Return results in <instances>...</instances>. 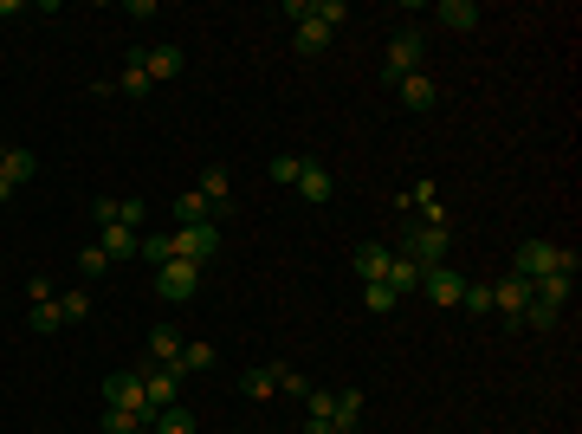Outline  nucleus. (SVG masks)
Returning a JSON list of instances; mask_svg holds the SVG:
<instances>
[{
  "label": "nucleus",
  "instance_id": "nucleus-1",
  "mask_svg": "<svg viewBox=\"0 0 582 434\" xmlns=\"http://www.w3.org/2000/svg\"><path fill=\"white\" fill-rule=\"evenodd\" d=\"M421 59H427V39L414 33V26H401V33L388 39V52H382V78H388V85H401V78L421 72Z\"/></svg>",
  "mask_w": 582,
  "mask_h": 434
},
{
  "label": "nucleus",
  "instance_id": "nucleus-2",
  "mask_svg": "<svg viewBox=\"0 0 582 434\" xmlns=\"http://www.w3.org/2000/svg\"><path fill=\"white\" fill-rule=\"evenodd\" d=\"M447 247H453V234L447 227H408V234H401V260H414L427 273V266H447Z\"/></svg>",
  "mask_w": 582,
  "mask_h": 434
},
{
  "label": "nucleus",
  "instance_id": "nucleus-3",
  "mask_svg": "<svg viewBox=\"0 0 582 434\" xmlns=\"http://www.w3.org/2000/svg\"><path fill=\"white\" fill-rule=\"evenodd\" d=\"M149 85H156V78H149V59L143 52H130V59H123V72L117 78H97V98H149Z\"/></svg>",
  "mask_w": 582,
  "mask_h": 434
},
{
  "label": "nucleus",
  "instance_id": "nucleus-4",
  "mask_svg": "<svg viewBox=\"0 0 582 434\" xmlns=\"http://www.w3.org/2000/svg\"><path fill=\"white\" fill-rule=\"evenodd\" d=\"M169 253H175V260H188V266H207L220 253V227L214 221H207V227H175V234H169Z\"/></svg>",
  "mask_w": 582,
  "mask_h": 434
},
{
  "label": "nucleus",
  "instance_id": "nucleus-5",
  "mask_svg": "<svg viewBox=\"0 0 582 434\" xmlns=\"http://www.w3.org/2000/svg\"><path fill=\"white\" fill-rule=\"evenodd\" d=\"M207 266H188V260H162L156 266V292L169 298V305H182V298H194V286H201Z\"/></svg>",
  "mask_w": 582,
  "mask_h": 434
},
{
  "label": "nucleus",
  "instance_id": "nucleus-6",
  "mask_svg": "<svg viewBox=\"0 0 582 434\" xmlns=\"http://www.w3.org/2000/svg\"><path fill=\"white\" fill-rule=\"evenodd\" d=\"M182 383H188V376L175 370V363H149V370H143V396H149V409H175Z\"/></svg>",
  "mask_w": 582,
  "mask_h": 434
},
{
  "label": "nucleus",
  "instance_id": "nucleus-7",
  "mask_svg": "<svg viewBox=\"0 0 582 434\" xmlns=\"http://www.w3.org/2000/svg\"><path fill=\"white\" fill-rule=\"evenodd\" d=\"M104 409H149L143 376H136V370H117V376L104 383ZM149 415H156V409H149Z\"/></svg>",
  "mask_w": 582,
  "mask_h": 434
},
{
  "label": "nucleus",
  "instance_id": "nucleus-8",
  "mask_svg": "<svg viewBox=\"0 0 582 434\" xmlns=\"http://www.w3.org/2000/svg\"><path fill=\"white\" fill-rule=\"evenodd\" d=\"M421 292L434 298V305H460L466 273H453V266H427V273H421Z\"/></svg>",
  "mask_w": 582,
  "mask_h": 434
},
{
  "label": "nucleus",
  "instance_id": "nucleus-9",
  "mask_svg": "<svg viewBox=\"0 0 582 434\" xmlns=\"http://www.w3.org/2000/svg\"><path fill=\"white\" fill-rule=\"evenodd\" d=\"M291 188H298V195L311 201V208H324V201L337 195V175H330L324 162H304V169H298V182H291Z\"/></svg>",
  "mask_w": 582,
  "mask_h": 434
},
{
  "label": "nucleus",
  "instance_id": "nucleus-10",
  "mask_svg": "<svg viewBox=\"0 0 582 434\" xmlns=\"http://www.w3.org/2000/svg\"><path fill=\"white\" fill-rule=\"evenodd\" d=\"M550 266H557V240H524V247H518V266H511V273H518V279H544Z\"/></svg>",
  "mask_w": 582,
  "mask_h": 434
},
{
  "label": "nucleus",
  "instance_id": "nucleus-11",
  "mask_svg": "<svg viewBox=\"0 0 582 434\" xmlns=\"http://www.w3.org/2000/svg\"><path fill=\"white\" fill-rule=\"evenodd\" d=\"M330 434H356L363 428V389H330Z\"/></svg>",
  "mask_w": 582,
  "mask_h": 434
},
{
  "label": "nucleus",
  "instance_id": "nucleus-12",
  "mask_svg": "<svg viewBox=\"0 0 582 434\" xmlns=\"http://www.w3.org/2000/svg\"><path fill=\"white\" fill-rule=\"evenodd\" d=\"M524 305H531V279L511 273V279H498V286H492V311H505L511 331H518V311H524Z\"/></svg>",
  "mask_w": 582,
  "mask_h": 434
},
{
  "label": "nucleus",
  "instance_id": "nucleus-13",
  "mask_svg": "<svg viewBox=\"0 0 582 434\" xmlns=\"http://www.w3.org/2000/svg\"><path fill=\"white\" fill-rule=\"evenodd\" d=\"M33 175H39V156H33V149H0V182H7L13 195H20Z\"/></svg>",
  "mask_w": 582,
  "mask_h": 434
},
{
  "label": "nucleus",
  "instance_id": "nucleus-14",
  "mask_svg": "<svg viewBox=\"0 0 582 434\" xmlns=\"http://www.w3.org/2000/svg\"><path fill=\"white\" fill-rule=\"evenodd\" d=\"M388 260H395V247H382V240H363V247H356V279H363V286H376V279L388 273Z\"/></svg>",
  "mask_w": 582,
  "mask_h": 434
},
{
  "label": "nucleus",
  "instance_id": "nucleus-15",
  "mask_svg": "<svg viewBox=\"0 0 582 434\" xmlns=\"http://www.w3.org/2000/svg\"><path fill=\"white\" fill-rule=\"evenodd\" d=\"M240 396H246V402H266V396H279V363H253V370L240 376Z\"/></svg>",
  "mask_w": 582,
  "mask_h": 434
},
{
  "label": "nucleus",
  "instance_id": "nucleus-16",
  "mask_svg": "<svg viewBox=\"0 0 582 434\" xmlns=\"http://www.w3.org/2000/svg\"><path fill=\"white\" fill-rule=\"evenodd\" d=\"M401 104H408V111H434V104H440V85H434V78H427V72H414V78H401Z\"/></svg>",
  "mask_w": 582,
  "mask_h": 434
},
{
  "label": "nucleus",
  "instance_id": "nucleus-17",
  "mask_svg": "<svg viewBox=\"0 0 582 434\" xmlns=\"http://www.w3.org/2000/svg\"><path fill=\"white\" fill-rule=\"evenodd\" d=\"M194 195H201V201H207V208H214V214H227V208H233V182H227V169H220V162H214V169L201 175V188H194Z\"/></svg>",
  "mask_w": 582,
  "mask_h": 434
},
{
  "label": "nucleus",
  "instance_id": "nucleus-18",
  "mask_svg": "<svg viewBox=\"0 0 582 434\" xmlns=\"http://www.w3.org/2000/svg\"><path fill=\"white\" fill-rule=\"evenodd\" d=\"M156 415L149 409H104V434H149Z\"/></svg>",
  "mask_w": 582,
  "mask_h": 434
},
{
  "label": "nucleus",
  "instance_id": "nucleus-19",
  "mask_svg": "<svg viewBox=\"0 0 582 434\" xmlns=\"http://www.w3.org/2000/svg\"><path fill=\"white\" fill-rule=\"evenodd\" d=\"M434 20H440V26H453V33H473V26H479V7H473V0H440Z\"/></svg>",
  "mask_w": 582,
  "mask_h": 434
},
{
  "label": "nucleus",
  "instance_id": "nucleus-20",
  "mask_svg": "<svg viewBox=\"0 0 582 434\" xmlns=\"http://www.w3.org/2000/svg\"><path fill=\"white\" fill-rule=\"evenodd\" d=\"M382 286L395 292V298H408L414 286H421V266H414V260H401V253H395V260H388V273H382Z\"/></svg>",
  "mask_w": 582,
  "mask_h": 434
},
{
  "label": "nucleus",
  "instance_id": "nucleus-21",
  "mask_svg": "<svg viewBox=\"0 0 582 434\" xmlns=\"http://www.w3.org/2000/svg\"><path fill=\"white\" fill-rule=\"evenodd\" d=\"M136 247H143V234H130V227H104V260H136Z\"/></svg>",
  "mask_w": 582,
  "mask_h": 434
},
{
  "label": "nucleus",
  "instance_id": "nucleus-22",
  "mask_svg": "<svg viewBox=\"0 0 582 434\" xmlns=\"http://www.w3.org/2000/svg\"><path fill=\"white\" fill-rule=\"evenodd\" d=\"M182 357V331H175V324H156V331H149V363H175Z\"/></svg>",
  "mask_w": 582,
  "mask_h": 434
},
{
  "label": "nucleus",
  "instance_id": "nucleus-23",
  "mask_svg": "<svg viewBox=\"0 0 582 434\" xmlns=\"http://www.w3.org/2000/svg\"><path fill=\"white\" fill-rule=\"evenodd\" d=\"M143 59H149V78H182L188 52L182 46H156V52H143Z\"/></svg>",
  "mask_w": 582,
  "mask_h": 434
},
{
  "label": "nucleus",
  "instance_id": "nucleus-24",
  "mask_svg": "<svg viewBox=\"0 0 582 434\" xmlns=\"http://www.w3.org/2000/svg\"><path fill=\"white\" fill-rule=\"evenodd\" d=\"M149 434H201V422H194V409L175 402V409H156V428Z\"/></svg>",
  "mask_w": 582,
  "mask_h": 434
},
{
  "label": "nucleus",
  "instance_id": "nucleus-25",
  "mask_svg": "<svg viewBox=\"0 0 582 434\" xmlns=\"http://www.w3.org/2000/svg\"><path fill=\"white\" fill-rule=\"evenodd\" d=\"M330 39H337V33H324L317 20H298V39H291V46H298L304 59H317V52H330Z\"/></svg>",
  "mask_w": 582,
  "mask_h": 434
},
{
  "label": "nucleus",
  "instance_id": "nucleus-26",
  "mask_svg": "<svg viewBox=\"0 0 582 434\" xmlns=\"http://www.w3.org/2000/svg\"><path fill=\"white\" fill-rule=\"evenodd\" d=\"M175 221H182V227H207V221H214V208L188 188V195H175Z\"/></svg>",
  "mask_w": 582,
  "mask_h": 434
},
{
  "label": "nucleus",
  "instance_id": "nucleus-27",
  "mask_svg": "<svg viewBox=\"0 0 582 434\" xmlns=\"http://www.w3.org/2000/svg\"><path fill=\"white\" fill-rule=\"evenodd\" d=\"M557 318H563V311H557V305H544V298H531V305L518 311L524 331H557Z\"/></svg>",
  "mask_w": 582,
  "mask_h": 434
},
{
  "label": "nucleus",
  "instance_id": "nucleus-28",
  "mask_svg": "<svg viewBox=\"0 0 582 434\" xmlns=\"http://www.w3.org/2000/svg\"><path fill=\"white\" fill-rule=\"evenodd\" d=\"M175 370H182V376H201V370H214V344H182Z\"/></svg>",
  "mask_w": 582,
  "mask_h": 434
},
{
  "label": "nucleus",
  "instance_id": "nucleus-29",
  "mask_svg": "<svg viewBox=\"0 0 582 434\" xmlns=\"http://www.w3.org/2000/svg\"><path fill=\"white\" fill-rule=\"evenodd\" d=\"M298 169H304V156H272V162H266V182L291 188V182H298Z\"/></svg>",
  "mask_w": 582,
  "mask_h": 434
},
{
  "label": "nucleus",
  "instance_id": "nucleus-30",
  "mask_svg": "<svg viewBox=\"0 0 582 434\" xmlns=\"http://www.w3.org/2000/svg\"><path fill=\"white\" fill-rule=\"evenodd\" d=\"M311 20L324 26V33H337V26L350 20V7H343V0H317V7H311Z\"/></svg>",
  "mask_w": 582,
  "mask_h": 434
},
{
  "label": "nucleus",
  "instance_id": "nucleus-31",
  "mask_svg": "<svg viewBox=\"0 0 582 434\" xmlns=\"http://www.w3.org/2000/svg\"><path fill=\"white\" fill-rule=\"evenodd\" d=\"M143 221H149V201H117V227H130V234H143Z\"/></svg>",
  "mask_w": 582,
  "mask_h": 434
},
{
  "label": "nucleus",
  "instance_id": "nucleus-32",
  "mask_svg": "<svg viewBox=\"0 0 582 434\" xmlns=\"http://www.w3.org/2000/svg\"><path fill=\"white\" fill-rule=\"evenodd\" d=\"M460 305L473 311V318H492V286H473V279H466V292H460Z\"/></svg>",
  "mask_w": 582,
  "mask_h": 434
},
{
  "label": "nucleus",
  "instance_id": "nucleus-33",
  "mask_svg": "<svg viewBox=\"0 0 582 434\" xmlns=\"http://www.w3.org/2000/svg\"><path fill=\"white\" fill-rule=\"evenodd\" d=\"M363 305H369V311H376V318H388V311H395V305H401V298H395V292H388V286H382V279H376V286H363Z\"/></svg>",
  "mask_w": 582,
  "mask_h": 434
},
{
  "label": "nucleus",
  "instance_id": "nucleus-34",
  "mask_svg": "<svg viewBox=\"0 0 582 434\" xmlns=\"http://www.w3.org/2000/svg\"><path fill=\"white\" fill-rule=\"evenodd\" d=\"M330 402H337L330 389H311V396H304V422H324L330 428Z\"/></svg>",
  "mask_w": 582,
  "mask_h": 434
},
{
  "label": "nucleus",
  "instance_id": "nucleus-35",
  "mask_svg": "<svg viewBox=\"0 0 582 434\" xmlns=\"http://www.w3.org/2000/svg\"><path fill=\"white\" fill-rule=\"evenodd\" d=\"M59 318H65V324H85V318H91V298H85V292H65V298H59Z\"/></svg>",
  "mask_w": 582,
  "mask_h": 434
},
{
  "label": "nucleus",
  "instance_id": "nucleus-36",
  "mask_svg": "<svg viewBox=\"0 0 582 434\" xmlns=\"http://www.w3.org/2000/svg\"><path fill=\"white\" fill-rule=\"evenodd\" d=\"M279 389H285V396H311V376H304V370H291V363H279Z\"/></svg>",
  "mask_w": 582,
  "mask_h": 434
},
{
  "label": "nucleus",
  "instance_id": "nucleus-37",
  "mask_svg": "<svg viewBox=\"0 0 582 434\" xmlns=\"http://www.w3.org/2000/svg\"><path fill=\"white\" fill-rule=\"evenodd\" d=\"M26 324L52 337V331H59V324H65V318H59V298H52V305H33V318H26Z\"/></svg>",
  "mask_w": 582,
  "mask_h": 434
},
{
  "label": "nucleus",
  "instance_id": "nucleus-38",
  "mask_svg": "<svg viewBox=\"0 0 582 434\" xmlns=\"http://www.w3.org/2000/svg\"><path fill=\"white\" fill-rule=\"evenodd\" d=\"M78 273H85V279H97V273H110L104 247H85V253H78Z\"/></svg>",
  "mask_w": 582,
  "mask_h": 434
},
{
  "label": "nucleus",
  "instance_id": "nucleus-39",
  "mask_svg": "<svg viewBox=\"0 0 582 434\" xmlns=\"http://www.w3.org/2000/svg\"><path fill=\"white\" fill-rule=\"evenodd\" d=\"M91 221H97V227H117V195H97V201H91Z\"/></svg>",
  "mask_w": 582,
  "mask_h": 434
},
{
  "label": "nucleus",
  "instance_id": "nucleus-40",
  "mask_svg": "<svg viewBox=\"0 0 582 434\" xmlns=\"http://www.w3.org/2000/svg\"><path fill=\"white\" fill-rule=\"evenodd\" d=\"M26 298H33V305H52V279H26Z\"/></svg>",
  "mask_w": 582,
  "mask_h": 434
}]
</instances>
